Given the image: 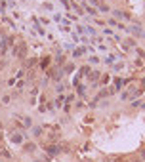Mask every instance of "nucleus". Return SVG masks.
<instances>
[{
  "mask_svg": "<svg viewBox=\"0 0 145 162\" xmlns=\"http://www.w3.org/2000/svg\"><path fill=\"white\" fill-rule=\"evenodd\" d=\"M143 156H145V151H143Z\"/></svg>",
  "mask_w": 145,
  "mask_h": 162,
  "instance_id": "obj_5",
  "label": "nucleus"
},
{
  "mask_svg": "<svg viewBox=\"0 0 145 162\" xmlns=\"http://www.w3.org/2000/svg\"><path fill=\"white\" fill-rule=\"evenodd\" d=\"M0 139H2V134H0Z\"/></svg>",
  "mask_w": 145,
  "mask_h": 162,
  "instance_id": "obj_4",
  "label": "nucleus"
},
{
  "mask_svg": "<svg viewBox=\"0 0 145 162\" xmlns=\"http://www.w3.org/2000/svg\"><path fill=\"white\" fill-rule=\"evenodd\" d=\"M12 139L15 141V143H19V141H21V136H19V134H13V136H12Z\"/></svg>",
  "mask_w": 145,
  "mask_h": 162,
  "instance_id": "obj_1",
  "label": "nucleus"
},
{
  "mask_svg": "<svg viewBox=\"0 0 145 162\" xmlns=\"http://www.w3.org/2000/svg\"><path fill=\"white\" fill-rule=\"evenodd\" d=\"M25 151H34V145H32V143H27L25 145Z\"/></svg>",
  "mask_w": 145,
  "mask_h": 162,
  "instance_id": "obj_2",
  "label": "nucleus"
},
{
  "mask_svg": "<svg viewBox=\"0 0 145 162\" xmlns=\"http://www.w3.org/2000/svg\"><path fill=\"white\" fill-rule=\"evenodd\" d=\"M48 153H50V155H56L57 149H56V147H50V149H48Z\"/></svg>",
  "mask_w": 145,
  "mask_h": 162,
  "instance_id": "obj_3",
  "label": "nucleus"
},
{
  "mask_svg": "<svg viewBox=\"0 0 145 162\" xmlns=\"http://www.w3.org/2000/svg\"><path fill=\"white\" fill-rule=\"evenodd\" d=\"M36 162H40V160H36Z\"/></svg>",
  "mask_w": 145,
  "mask_h": 162,
  "instance_id": "obj_6",
  "label": "nucleus"
}]
</instances>
